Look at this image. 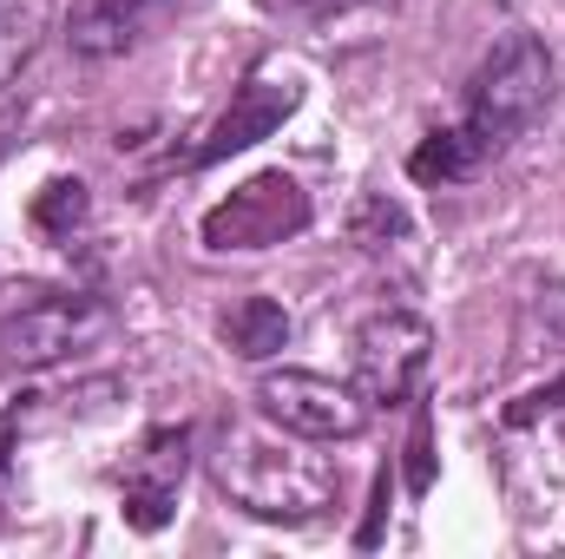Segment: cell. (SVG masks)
<instances>
[{
	"label": "cell",
	"mask_w": 565,
	"mask_h": 559,
	"mask_svg": "<svg viewBox=\"0 0 565 559\" xmlns=\"http://www.w3.org/2000/svg\"><path fill=\"white\" fill-rule=\"evenodd\" d=\"M224 336H231V349L237 356H270V349H282L289 342V316H282V303H270V296H244L231 316H224Z\"/></svg>",
	"instance_id": "obj_8"
},
{
	"label": "cell",
	"mask_w": 565,
	"mask_h": 559,
	"mask_svg": "<svg viewBox=\"0 0 565 559\" xmlns=\"http://www.w3.org/2000/svg\"><path fill=\"white\" fill-rule=\"evenodd\" d=\"M151 481H126V514H132V527H164V514H171V494H178V481H184V447L171 454V434H158L151 441Z\"/></svg>",
	"instance_id": "obj_7"
},
{
	"label": "cell",
	"mask_w": 565,
	"mask_h": 559,
	"mask_svg": "<svg viewBox=\"0 0 565 559\" xmlns=\"http://www.w3.org/2000/svg\"><path fill=\"white\" fill-rule=\"evenodd\" d=\"M546 99H553V60H546V46H540L533 33H507V40L487 53V66L473 73L467 119L427 145L422 158H415V171H422V178H434V171H440V178L473 171L480 158H493L513 133H526V126L546 113Z\"/></svg>",
	"instance_id": "obj_2"
},
{
	"label": "cell",
	"mask_w": 565,
	"mask_h": 559,
	"mask_svg": "<svg viewBox=\"0 0 565 559\" xmlns=\"http://www.w3.org/2000/svg\"><path fill=\"white\" fill-rule=\"evenodd\" d=\"M434 356V329L415 309H382L355 329V389L369 409H395L415 395V382L427 376Z\"/></svg>",
	"instance_id": "obj_4"
},
{
	"label": "cell",
	"mask_w": 565,
	"mask_h": 559,
	"mask_svg": "<svg viewBox=\"0 0 565 559\" xmlns=\"http://www.w3.org/2000/svg\"><path fill=\"white\" fill-rule=\"evenodd\" d=\"M211 481L224 487L231 507L257 514V520H282L302 527L316 514L335 507V467L322 454L302 447V434H289L277 421H231L211 447Z\"/></svg>",
	"instance_id": "obj_1"
},
{
	"label": "cell",
	"mask_w": 565,
	"mask_h": 559,
	"mask_svg": "<svg viewBox=\"0 0 565 559\" xmlns=\"http://www.w3.org/2000/svg\"><path fill=\"white\" fill-rule=\"evenodd\" d=\"M46 33V0H0V86L33 60Z\"/></svg>",
	"instance_id": "obj_9"
},
{
	"label": "cell",
	"mask_w": 565,
	"mask_h": 559,
	"mask_svg": "<svg viewBox=\"0 0 565 559\" xmlns=\"http://www.w3.org/2000/svg\"><path fill=\"white\" fill-rule=\"evenodd\" d=\"M302 224H309V204H302L296 178L270 171V178H250L244 191H231V204H217L204 218V238L217 251H264V244H282Z\"/></svg>",
	"instance_id": "obj_6"
},
{
	"label": "cell",
	"mask_w": 565,
	"mask_h": 559,
	"mask_svg": "<svg viewBox=\"0 0 565 559\" xmlns=\"http://www.w3.org/2000/svg\"><path fill=\"white\" fill-rule=\"evenodd\" d=\"M106 329H113V309L99 296H66V289L60 296H33V303H20L0 323V362L40 369V362H60V356L93 349Z\"/></svg>",
	"instance_id": "obj_3"
},
{
	"label": "cell",
	"mask_w": 565,
	"mask_h": 559,
	"mask_svg": "<svg viewBox=\"0 0 565 559\" xmlns=\"http://www.w3.org/2000/svg\"><path fill=\"white\" fill-rule=\"evenodd\" d=\"M257 409L302 441H355L369 428V402L355 382H329L309 369H270L257 382Z\"/></svg>",
	"instance_id": "obj_5"
}]
</instances>
